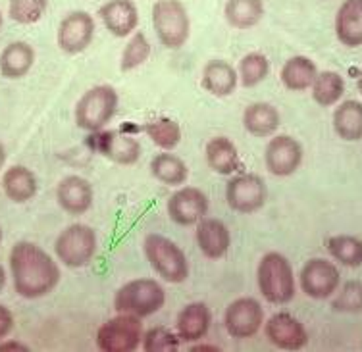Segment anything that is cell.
<instances>
[{"label":"cell","mask_w":362,"mask_h":352,"mask_svg":"<svg viewBox=\"0 0 362 352\" xmlns=\"http://www.w3.org/2000/svg\"><path fill=\"white\" fill-rule=\"evenodd\" d=\"M166 304V291L160 281L151 277H139L127 281L114 295V308L122 314H132L137 318H148L160 312Z\"/></svg>","instance_id":"cell-3"},{"label":"cell","mask_w":362,"mask_h":352,"mask_svg":"<svg viewBox=\"0 0 362 352\" xmlns=\"http://www.w3.org/2000/svg\"><path fill=\"white\" fill-rule=\"evenodd\" d=\"M143 335L141 318L118 312V316L98 327L97 346L103 352H133L143 343Z\"/></svg>","instance_id":"cell-8"},{"label":"cell","mask_w":362,"mask_h":352,"mask_svg":"<svg viewBox=\"0 0 362 352\" xmlns=\"http://www.w3.org/2000/svg\"><path fill=\"white\" fill-rule=\"evenodd\" d=\"M268 74H270V60L262 52H249V54H245L239 60V66H237L239 83L247 87V89L262 83L268 77Z\"/></svg>","instance_id":"cell-34"},{"label":"cell","mask_w":362,"mask_h":352,"mask_svg":"<svg viewBox=\"0 0 362 352\" xmlns=\"http://www.w3.org/2000/svg\"><path fill=\"white\" fill-rule=\"evenodd\" d=\"M153 29L158 41L170 50L181 49L191 33L187 8L181 0H156L151 12Z\"/></svg>","instance_id":"cell-6"},{"label":"cell","mask_w":362,"mask_h":352,"mask_svg":"<svg viewBox=\"0 0 362 352\" xmlns=\"http://www.w3.org/2000/svg\"><path fill=\"white\" fill-rule=\"evenodd\" d=\"M356 87H358V93L362 95V69L361 74H358V79H356Z\"/></svg>","instance_id":"cell-44"},{"label":"cell","mask_w":362,"mask_h":352,"mask_svg":"<svg viewBox=\"0 0 362 352\" xmlns=\"http://www.w3.org/2000/svg\"><path fill=\"white\" fill-rule=\"evenodd\" d=\"M212 324L209 304L197 300L183 306L175 319V333L180 335L181 343H199L206 337Z\"/></svg>","instance_id":"cell-19"},{"label":"cell","mask_w":362,"mask_h":352,"mask_svg":"<svg viewBox=\"0 0 362 352\" xmlns=\"http://www.w3.org/2000/svg\"><path fill=\"white\" fill-rule=\"evenodd\" d=\"M223 325L231 339L245 341L264 327V308L252 297L235 298L223 312Z\"/></svg>","instance_id":"cell-11"},{"label":"cell","mask_w":362,"mask_h":352,"mask_svg":"<svg viewBox=\"0 0 362 352\" xmlns=\"http://www.w3.org/2000/svg\"><path fill=\"white\" fill-rule=\"evenodd\" d=\"M197 247L210 260H220L231 247V233L228 225L218 218H204L197 223Z\"/></svg>","instance_id":"cell-18"},{"label":"cell","mask_w":362,"mask_h":352,"mask_svg":"<svg viewBox=\"0 0 362 352\" xmlns=\"http://www.w3.org/2000/svg\"><path fill=\"white\" fill-rule=\"evenodd\" d=\"M151 173L162 185L180 187L189 177V168L183 160L170 151H162L151 160Z\"/></svg>","instance_id":"cell-29"},{"label":"cell","mask_w":362,"mask_h":352,"mask_svg":"<svg viewBox=\"0 0 362 352\" xmlns=\"http://www.w3.org/2000/svg\"><path fill=\"white\" fill-rule=\"evenodd\" d=\"M146 137L162 151H174L181 143V125L172 117H156L145 124Z\"/></svg>","instance_id":"cell-33"},{"label":"cell","mask_w":362,"mask_h":352,"mask_svg":"<svg viewBox=\"0 0 362 352\" xmlns=\"http://www.w3.org/2000/svg\"><path fill=\"white\" fill-rule=\"evenodd\" d=\"M300 291L308 298L314 300H326L335 295V291L341 285L339 268L332 260L326 258H310L300 268L299 274Z\"/></svg>","instance_id":"cell-10"},{"label":"cell","mask_w":362,"mask_h":352,"mask_svg":"<svg viewBox=\"0 0 362 352\" xmlns=\"http://www.w3.org/2000/svg\"><path fill=\"white\" fill-rule=\"evenodd\" d=\"M310 89L314 102L322 108H329L341 100L345 93V79L337 71H318Z\"/></svg>","instance_id":"cell-32"},{"label":"cell","mask_w":362,"mask_h":352,"mask_svg":"<svg viewBox=\"0 0 362 352\" xmlns=\"http://www.w3.org/2000/svg\"><path fill=\"white\" fill-rule=\"evenodd\" d=\"M0 28H2V14H0Z\"/></svg>","instance_id":"cell-46"},{"label":"cell","mask_w":362,"mask_h":352,"mask_svg":"<svg viewBox=\"0 0 362 352\" xmlns=\"http://www.w3.org/2000/svg\"><path fill=\"white\" fill-rule=\"evenodd\" d=\"M95 135H98L95 148L119 166H133L141 158V143L124 129H119V131L103 129Z\"/></svg>","instance_id":"cell-16"},{"label":"cell","mask_w":362,"mask_h":352,"mask_svg":"<svg viewBox=\"0 0 362 352\" xmlns=\"http://www.w3.org/2000/svg\"><path fill=\"white\" fill-rule=\"evenodd\" d=\"M279 124H281V116L278 108L270 102H252L243 112L245 131L252 137H272L278 131Z\"/></svg>","instance_id":"cell-23"},{"label":"cell","mask_w":362,"mask_h":352,"mask_svg":"<svg viewBox=\"0 0 362 352\" xmlns=\"http://www.w3.org/2000/svg\"><path fill=\"white\" fill-rule=\"evenodd\" d=\"M181 346L180 335L168 327L156 325L143 335L141 348L145 352H177Z\"/></svg>","instance_id":"cell-36"},{"label":"cell","mask_w":362,"mask_h":352,"mask_svg":"<svg viewBox=\"0 0 362 352\" xmlns=\"http://www.w3.org/2000/svg\"><path fill=\"white\" fill-rule=\"evenodd\" d=\"M12 329H14V314L4 304H0V341L6 339Z\"/></svg>","instance_id":"cell-39"},{"label":"cell","mask_w":362,"mask_h":352,"mask_svg":"<svg viewBox=\"0 0 362 352\" xmlns=\"http://www.w3.org/2000/svg\"><path fill=\"white\" fill-rule=\"evenodd\" d=\"M148 58H151V42H148L143 31H135L129 37L124 50H122L119 69L122 71H133V69L141 68Z\"/></svg>","instance_id":"cell-35"},{"label":"cell","mask_w":362,"mask_h":352,"mask_svg":"<svg viewBox=\"0 0 362 352\" xmlns=\"http://www.w3.org/2000/svg\"><path fill=\"white\" fill-rule=\"evenodd\" d=\"M264 333L272 345L281 351H300L308 343V332L289 312H276L264 322Z\"/></svg>","instance_id":"cell-15"},{"label":"cell","mask_w":362,"mask_h":352,"mask_svg":"<svg viewBox=\"0 0 362 352\" xmlns=\"http://www.w3.org/2000/svg\"><path fill=\"white\" fill-rule=\"evenodd\" d=\"M37 177L28 166H16L8 168L2 175V191L8 199L16 204H25L37 194Z\"/></svg>","instance_id":"cell-25"},{"label":"cell","mask_w":362,"mask_h":352,"mask_svg":"<svg viewBox=\"0 0 362 352\" xmlns=\"http://www.w3.org/2000/svg\"><path fill=\"white\" fill-rule=\"evenodd\" d=\"M268 189L257 173H237L226 185V202L233 212L255 214L266 204Z\"/></svg>","instance_id":"cell-9"},{"label":"cell","mask_w":362,"mask_h":352,"mask_svg":"<svg viewBox=\"0 0 362 352\" xmlns=\"http://www.w3.org/2000/svg\"><path fill=\"white\" fill-rule=\"evenodd\" d=\"M4 351L28 352L29 346L23 345V343H18V341H4V339H2V343H0V352H4Z\"/></svg>","instance_id":"cell-40"},{"label":"cell","mask_w":362,"mask_h":352,"mask_svg":"<svg viewBox=\"0 0 362 352\" xmlns=\"http://www.w3.org/2000/svg\"><path fill=\"white\" fill-rule=\"evenodd\" d=\"M206 164L218 175H235L241 170V156L237 146L228 137L210 139L204 148Z\"/></svg>","instance_id":"cell-24"},{"label":"cell","mask_w":362,"mask_h":352,"mask_svg":"<svg viewBox=\"0 0 362 352\" xmlns=\"http://www.w3.org/2000/svg\"><path fill=\"white\" fill-rule=\"evenodd\" d=\"M318 76L316 64L307 56H293L289 58L279 71V79L287 90L303 93L313 87L314 79Z\"/></svg>","instance_id":"cell-26"},{"label":"cell","mask_w":362,"mask_h":352,"mask_svg":"<svg viewBox=\"0 0 362 352\" xmlns=\"http://www.w3.org/2000/svg\"><path fill=\"white\" fill-rule=\"evenodd\" d=\"M258 293L266 303L287 304L295 297V274L291 262L281 252H266L257 268Z\"/></svg>","instance_id":"cell-2"},{"label":"cell","mask_w":362,"mask_h":352,"mask_svg":"<svg viewBox=\"0 0 362 352\" xmlns=\"http://www.w3.org/2000/svg\"><path fill=\"white\" fill-rule=\"evenodd\" d=\"M332 308L341 314H361L362 312V281L353 279L347 283L339 285L335 291Z\"/></svg>","instance_id":"cell-37"},{"label":"cell","mask_w":362,"mask_h":352,"mask_svg":"<svg viewBox=\"0 0 362 352\" xmlns=\"http://www.w3.org/2000/svg\"><path fill=\"white\" fill-rule=\"evenodd\" d=\"M334 131L349 143L362 141V102L345 100L334 112Z\"/></svg>","instance_id":"cell-28"},{"label":"cell","mask_w":362,"mask_h":352,"mask_svg":"<svg viewBox=\"0 0 362 352\" xmlns=\"http://www.w3.org/2000/svg\"><path fill=\"white\" fill-rule=\"evenodd\" d=\"M326 249L335 262L347 268H362V239L353 235H334L326 241Z\"/></svg>","instance_id":"cell-31"},{"label":"cell","mask_w":362,"mask_h":352,"mask_svg":"<svg viewBox=\"0 0 362 352\" xmlns=\"http://www.w3.org/2000/svg\"><path fill=\"white\" fill-rule=\"evenodd\" d=\"M191 352H220V346L216 345H201V341L195 343V345L189 348Z\"/></svg>","instance_id":"cell-41"},{"label":"cell","mask_w":362,"mask_h":352,"mask_svg":"<svg viewBox=\"0 0 362 352\" xmlns=\"http://www.w3.org/2000/svg\"><path fill=\"white\" fill-rule=\"evenodd\" d=\"M118 90L112 85H97L79 98L76 104V124L87 133H98L110 124L118 112Z\"/></svg>","instance_id":"cell-5"},{"label":"cell","mask_w":362,"mask_h":352,"mask_svg":"<svg viewBox=\"0 0 362 352\" xmlns=\"http://www.w3.org/2000/svg\"><path fill=\"white\" fill-rule=\"evenodd\" d=\"M303 158H305L303 145L291 135H272L270 143L266 145V168L276 177L293 175L303 164Z\"/></svg>","instance_id":"cell-13"},{"label":"cell","mask_w":362,"mask_h":352,"mask_svg":"<svg viewBox=\"0 0 362 352\" xmlns=\"http://www.w3.org/2000/svg\"><path fill=\"white\" fill-rule=\"evenodd\" d=\"M6 279H8L6 269L0 266V293H2V291H4V287H6Z\"/></svg>","instance_id":"cell-42"},{"label":"cell","mask_w":362,"mask_h":352,"mask_svg":"<svg viewBox=\"0 0 362 352\" xmlns=\"http://www.w3.org/2000/svg\"><path fill=\"white\" fill-rule=\"evenodd\" d=\"M226 21L233 29H252L264 18V2L262 0H228L223 6Z\"/></svg>","instance_id":"cell-30"},{"label":"cell","mask_w":362,"mask_h":352,"mask_svg":"<svg viewBox=\"0 0 362 352\" xmlns=\"http://www.w3.org/2000/svg\"><path fill=\"white\" fill-rule=\"evenodd\" d=\"M8 262L14 291L21 298L35 300L47 297L60 283L58 262L35 242H16L10 250Z\"/></svg>","instance_id":"cell-1"},{"label":"cell","mask_w":362,"mask_h":352,"mask_svg":"<svg viewBox=\"0 0 362 352\" xmlns=\"http://www.w3.org/2000/svg\"><path fill=\"white\" fill-rule=\"evenodd\" d=\"M239 85L237 68L226 60H210L202 69V89L212 97L226 98L235 93Z\"/></svg>","instance_id":"cell-22"},{"label":"cell","mask_w":362,"mask_h":352,"mask_svg":"<svg viewBox=\"0 0 362 352\" xmlns=\"http://www.w3.org/2000/svg\"><path fill=\"white\" fill-rule=\"evenodd\" d=\"M93 185L81 175H68L56 187V201L70 216L87 214L93 206Z\"/></svg>","instance_id":"cell-17"},{"label":"cell","mask_w":362,"mask_h":352,"mask_svg":"<svg viewBox=\"0 0 362 352\" xmlns=\"http://www.w3.org/2000/svg\"><path fill=\"white\" fill-rule=\"evenodd\" d=\"M47 4H49V0H10L8 14L16 23L31 25L45 16Z\"/></svg>","instance_id":"cell-38"},{"label":"cell","mask_w":362,"mask_h":352,"mask_svg":"<svg viewBox=\"0 0 362 352\" xmlns=\"http://www.w3.org/2000/svg\"><path fill=\"white\" fill-rule=\"evenodd\" d=\"M98 16L114 37H129L139 25V10L133 0H108L100 6Z\"/></svg>","instance_id":"cell-20"},{"label":"cell","mask_w":362,"mask_h":352,"mask_svg":"<svg viewBox=\"0 0 362 352\" xmlns=\"http://www.w3.org/2000/svg\"><path fill=\"white\" fill-rule=\"evenodd\" d=\"M143 250L151 268L166 281L177 285L187 281L189 262L177 242L160 233H148L143 242Z\"/></svg>","instance_id":"cell-4"},{"label":"cell","mask_w":362,"mask_h":352,"mask_svg":"<svg viewBox=\"0 0 362 352\" xmlns=\"http://www.w3.org/2000/svg\"><path fill=\"white\" fill-rule=\"evenodd\" d=\"M4 162H6V148L0 143V168L4 166Z\"/></svg>","instance_id":"cell-43"},{"label":"cell","mask_w":362,"mask_h":352,"mask_svg":"<svg viewBox=\"0 0 362 352\" xmlns=\"http://www.w3.org/2000/svg\"><path fill=\"white\" fill-rule=\"evenodd\" d=\"M93 37H95V20L85 10H76L64 16L56 35L58 47L66 54H81L83 50L89 49Z\"/></svg>","instance_id":"cell-14"},{"label":"cell","mask_w":362,"mask_h":352,"mask_svg":"<svg viewBox=\"0 0 362 352\" xmlns=\"http://www.w3.org/2000/svg\"><path fill=\"white\" fill-rule=\"evenodd\" d=\"M35 64V50L23 41L10 42L0 54V74L8 79H20L28 76Z\"/></svg>","instance_id":"cell-27"},{"label":"cell","mask_w":362,"mask_h":352,"mask_svg":"<svg viewBox=\"0 0 362 352\" xmlns=\"http://www.w3.org/2000/svg\"><path fill=\"white\" fill-rule=\"evenodd\" d=\"M0 242H2V229H0Z\"/></svg>","instance_id":"cell-45"},{"label":"cell","mask_w":362,"mask_h":352,"mask_svg":"<svg viewBox=\"0 0 362 352\" xmlns=\"http://www.w3.org/2000/svg\"><path fill=\"white\" fill-rule=\"evenodd\" d=\"M335 35L349 49L362 47V0H343L335 14Z\"/></svg>","instance_id":"cell-21"},{"label":"cell","mask_w":362,"mask_h":352,"mask_svg":"<svg viewBox=\"0 0 362 352\" xmlns=\"http://www.w3.org/2000/svg\"><path fill=\"white\" fill-rule=\"evenodd\" d=\"M209 196L197 187H180L170 199H168L166 210L170 220L181 225H197L199 221L209 216Z\"/></svg>","instance_id":"cell-12"},{"label":"cell","mask_w":362,"mask_h":352,"mask_svg":"<svg viewBox=\"0 0 362 352\" xmlns=\"http://www.w3.org/2000/svg\"><path fill=\"white\" fill-rule=\"evenodd\" d=\"M97 233L85 223H71L56 237L54 252L58 262L68 268H85L97 254Z\"/></svg>","instance_id":"cell-7"}]
</instances>
